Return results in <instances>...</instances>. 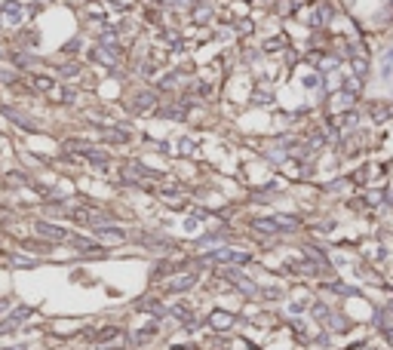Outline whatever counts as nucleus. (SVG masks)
<instances>
[{"label": "nucleus", "instance_id": "6", "mask_svg": "<svg viewBox=\"0 0 393 350\" xmlns=\"http://www.w3.org/2000/svg\"><path fill=\"white\" fill-rule=\"evenodd\" d=\"M77 50H80V40H71V43L65 46V52H77Z\"/></svg>", "mask_w": 393, "mask_h": 350}, {"label": "nucleus", "instance_id": "8", "mask_svg": "<svg viewBox=\"0 0 393 350\" xmlns=\"http://www.w3.org/2000/svg\"><path fill=\"white\" fill-rule=\"evenodd\" d=\"M0 58H3V50H0Z\"/></svg>", "mask_w": 393, "mask_h": 350}, {"label": "nucleus", "instance_id": "3", "mask_svg": "<svg viewBox=\"0 0 393 350\" xmlns=\"http://www.w3.org/2000/svg\"><path fill=\"white\" fill-rule=\"evenodd\" d=\"M194 283V276H181V279H175V283H169V289H188Z\"/></svg>", "mask_w": 393, "mask_h": 350}, {"label": "nucleus", "instance_id": "5", "mask_svg": "<svg viewBox=\"0 0 393 350\" xmlns=\"http://www.w3.org/2000/svg\"><path fill=\"white\" fill-rule=\"evenodd\" d=\"M77 71H80V68H77V65H65V68H62V77H74Z\"/></svg>", "mask_w": 393, "mask_h": 350}, {"label": "nucleus", "instance_id": "1", "mask_svg": "<svg viewBox=\"0 0 393 350\" xmlns=\"http://www.w3.org/2000/svg\"><path fill=\"white\" fill-rule=\"evenodd\" d=\"M0 16H3L9 25H19V22L25 19V6H22L19 0H6V3L0 6Z\"/></svg>", "mask_w": 393, "mask_h": 350}, {"label": "nucleus", "instance_id": "2", "mask_svg": "<svg viewBox=\"0 0 393 350\" xmlns=\"http://www.w3.org/2000/svg\"><path fill=\"white\" fill-rule=\"evenodd\" d=\"M37 227H40V233H46V237H55V240H62V237H65V230H62V227H55V225H43V221H40Z\"/></svg>", "mask_w": 393, "mask_h": 350}, {"label": "nucleus", "instance_id": "7", "mask_svg": "<svg viewBox=\"0 0 393 350\" xmlns=\"http://www.w3.org/2000/svg\"><path fill=\"white\" fill-rule=\"evenodd\" d=\"M191 150H194V145L188 142V138H184V142H181V154H191Z\"/></svg>", "mask_w": 393, "mask_h": 350}, {"label": "nucleus", "instance_id": "4", "mask_svg": "<svg viewBox=\"0 0 393 350\" xmlns=\"http://www.w3.org/2000/svg\"><path fill=\"white\" fill-rule=\"evenodd\" d=\"M34 83H37L40 89H52L55 83H52V80H46V77H37V80H34Z\"/></svg>", "mask_w": 393, "mask_h": 350}]
</instances>
